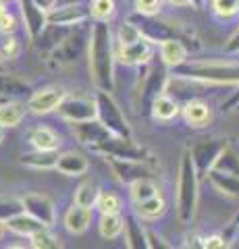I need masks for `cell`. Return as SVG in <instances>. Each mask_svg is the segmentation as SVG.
<instances>
[{"label":"cell","instance_id":"obj_1","mask_svg":"<svg viewBox=\"0 0 239 249\" xmlns=\"http://www.w3.org/2000/svg\"><path fill=\"white\" fill-rule=\"evenodd\" d=\"M90 75L98 89L112 91L114 88V44L110 25L106 21H96L90 31L88 44Z\"/></svg>","mask_w":239,"mask_h":249},{"label":"cell","instance_id":"obj_2","mask_svg":"<svg viewBox=\"0 0 239 249\" xmlns=\"http://www.w3.org/2000/svg\"><path fill=\"white\" fill-rule=\"evenodd\" d=\"M175 75L196 79L204 85H239V62L191 60L175 67Z\"/></svg>","mask_w":239,"mask_h":249},{"label":"cell","instance_id":"obj_3","mask_svg":"<svg viewBox=\"0 0 239 249\" xmlns=\"http://www.w3.org/2000/svg\"><path fill=\"white\" fill-rule=\"evenodd\" d=\"M198 185L200 177L196 173V166L191 162V156L187 150H183L179 160V175H177V214L181 222H191L198 206Z\"/></svg>","mask_w":239,"mask_h":249},{"label":"cell","instance_id":"obj_4","mask_svg":"<svg viewBox=\"0 0 239 249\" xmlns=\"http://www.w3.org/2000/svg\"><path fill=\"white\" fill-rule=\"evenodd\" d=\"M94 152L102 156H112V158H123V160H142V162H152V154L146 145L137 143L133 135L131 137H121V135H109L102 139L98 145L92 147Z\"/></svg>","mask_w":239,"mask_h":249},{"label":"cell","instance_id":"obj_5","mask_svg":"<svg viewBox=\"0 0 239 249\" xmlns=\"http://www.w3.org/2000/svg\"><path fill=\"white\" fill-rule=\"evenodd\" d=\"M96 119L110 131L112 135H121V137H131V127L125 119V114L121 112L119 104L114 102V98L110 96V91L100 89L96 93Z\"/></svg>","mask_w":239,"mask_h":249},{"label":"cell","instance_id":"obj_6","mask_svg":"<svg viewBox=\"0 0 239 249\" xmlns=\"http://www.w3.org/2000/svg\"><path fill=\"white\" fill-rule=\"evenodd\" d=\"M227 145V139L222 137H204V139H196L194 143L187 147V152L191 156V162L196 166V173L200 178H204L206 173L210 170L214 158L219 156V152Z\"/></svg>","mask_w":239,"mask_h":249},{"label":"cell","instance_id":"obj_7","mask_svg":"<svg viewBox=\"0 0 239 249\" xmlns=\"http://www.w3.org/2000/svg\"><path fill=\"white\" fill-rule=\"evenodd\" d=\"M110 164L112 175L119 178L123 185H131L140 178H152L154 177V168L150 166V162H142V160H123V158H112L106 156Z\"/></svg>","mask_w":239,"mask_h":249},{"label":"cell","instance_id":"obj_8","mask_svg":"<svg viewBox=\"0 0 239 249\" xmlns=\"http://www.w3.org/2000/svg\"><path fill=\"white\" fill-rule=\"evenodd\" d=\"M166 79H168V75L165 69H160V67H152L150 71L144 75V83H142V88L137 89V100H140L137 106H140V110L150 112L152 102L160 93H165Z\"/></svg>","mask_w":239,"mask_h":249},{"label":"cell","instance_id":"obj_9","mask_svg":"<svg viewBox=\"0 0 239 249\" xmlns=\"http://www.w3.org/2000/svg\"><path fill=\"white\" fill-rule=\"evenodd\" d=\"M56 112L60 119L67 123L96 119V100L94 98H79V96H65L63 102L58 104Z\"/></svg>","mask_w":239,"mask_h":249},{"label":"cell","instance_id":"obj_10","mask_svg":"<svg viewBox=\"0 0 239 249\" xmlns=\"http://www.w3.org/2000/svg\"><path fill=\"white\" fill-rule=\"evenodd\" d=\"M67 96L63 88L50 85V88H42L37 91H32L27 98V110H32L34 114H50L56 112L58 104L63 102V98Z\"/></svg>","mask_w":239,"mask_h":249},{"label":"cell","instance_id":"obj_11","mask_svg":"<svg viewBox=\"0 0 239 249\" xmlns=\"http://www.w3.org/2000/svg\"><path fill=\"white\" fill-rule=\"evenodd\" d=\"M23 204V212H27L29 216H34L36 220L44 222L46 227H52L55 224V201L44 193H27L25 197H21Z\"/></svg>","mask_w":239,"mask_h":249},{"label":"cell","instance_id":"obj_12","mask_svg":"<svg viewBox=\"0 0 239 249\" xmlns=\"http://www.w3.org/2000/svg\"><path fill=\"white\" fill-rule=\"evenodd\" d=\"M90 17V9L83 4H63V6H52L46 13V21L48 25H58V27H73L79 25Z\"/></svg>","mask_w":239,"mask_h":249},{"label":"cell","instance_id":"obj_13","mask_svg":"<svg viewBox=\"0 0 239 249\" xmlns=\"http://www.w3.org/2000/svg\"><path fill=\"white\" fill-rule=\"evenodd\" d=\"M71 133L73 137L79 142L81 145L86 147H94L98 145L102 139H106L109 135H112L109 129L104 127L102 123L98 119H90V121H77V123H71Z\"/></svg>","mask_w":239,"mask_h":249},{"label":"cell","instance_id":"obj_14","mask_svg":"<svg viewBox=\"0 0 239 249\" xmlns=\"http://www.w3.org/2000/svg\"><path fill=\"white\" fill-rule=\"evenodd\" d=\"M19 9H21V17H23V23H25L27 34L36 42L37 36H40L44 31V27L48 25V21H46V11L37 9L34 4V0H19Z\"/></svg>","mask_w":239,"mask_h":249},{"label":"cell","instance_id":"obj_15","mask_svg":"<svg viewBox=\"0 0 239 249\" xmlns=\"http://www.w3.org/2000/svg\"><path fill=\"white\" fill-rule=\"evenodd\" d=\"M137 29L142 31V37H146L152 44H160L166 37H175V29L168 27L166 23H160L154 19V15H140V21L135 23Z\"/></svg>","mask_w":239,"mask_h":249},{"label":"cell","instance_id":"obj_16","mask_svg":"<svg viewBox=\"0 0 239 249\" xmlns=\"http://www.w3.org/2000/svg\"><path fill=\"white\" fill-rule=\"evenodd\" d=\"M150 56H152V42H148L146 37H140L133 44L121 46V52H119L121 62L129 67H137V65L142 67L150 60Z\"/></svg>","mask_w":239,"mask_h":249},{"label":"cell","instance_id":"obj_17","mask_svg":"<svg viewBox=\"0 0 239 249\" xmlns=\"http://www.w3.org/2000/svg\"><path fill=\"white\" fill-rule=\"evenodd\" d=\"M81 48H83L81 36L79 34H67L50 52H52V58L58 60L60 65H69V62H75L81 56Z\"/></svg>","mask_w":239,"mask_h":249},{"label":"cell","instance_id":"obj_18","mask_svg":"<svg viewBox=\"0 0 239 249\" xmlns=\"http://www.w3.org/2000/svg\"><path fill=\"white\" fill-rule=\"evenodd\" d=\"M183 119L187 123V127H191V129H206L208 124L212 123L214 114L208 104L200 102V100H189V102L183 106Z\"/></svg>","mask_w":239,"mask_h":249},{"label":"cell","instance_id":"obj_19","mask_svg":"<svg viewBox=\"0 0 239 249\" xmlns=\"http://www.w3.org/2000/svg\"><path fill=\"white\" fill-rule=\"evenodd\" d=\"M63 224L71 235H81V232H86L92 224V208H83L79 204H73L65 212Z\"/></svg>","mask_w":239,"mask_h":249},{"label":"cell","instance_id":"obj_20","mask_svg":"<svg viewBox=\"0 0 239 249\" xmlns=\"http://www.w3.org/2000/svg\"><path fill=\"white\" fill-rule=\"evenodd\" d=\"M55 168L67 177H81V175L88 173L90 162H88L86 156L79 154V152H63V154H58Z\"/></svg>","mask_w":239,"mask_h":249},{"label":"cell","instance_id":"obj_21","mask_svg":"<svg viewBox=\"0 0 239 249\" xmlns=\"http://www.w3.org/2000/svg\"><path fill=\"white\" fill-rule=\"evenodd\" d=\"M160 46V58H163V65L166 67H179L181 62L187 60V48H185V44L179 40V37H166L158 44Z\"/></svg>","mask_w":239,"mask_h":249},{"label":"cell","instance_id":"obj_22","mask_svg":"<svg viewBox=\"0 0 239 249\" xmlns=\"http://www.w3.org/2000/svg\"><path fill=\"white\" fill-rule=\"evenodd\" d=\"M4 229L6 231H11V232H15V235H19V237H32L34 232H37V231H42V229H48L44 222H40V220H36L34 216H29L27 212H21V214H17V216H13V218H9V220L4 222Z\"/></svg>","mask_w":239,"mask_h":249},{"label":"cell","instance_id":"obj_23","mask_svg":"<svg viewBox=\"0 0 239 249\" xmlns=\"http://www.w3.org/2000/svg\"><path fill=\"white\" fill-rule=\"evenodd\" d=\"M32 88L29 83H25L23 79L15 75H9L4 71H0V96L6 100H21V98H29Z\"/></svg>","mask_w":239,"mask_h":249},{"label":"cell","instance_id":"obj_24","mask_svg":"<svg viewBox=\"0 0 239 249\" xmlns=\"http://www.w3.org/2000/svg\"><path fill=\"white\" fill-rule=\"evenodd\" d=\"M206 178L219 193L227 197H239V175H229V173H219V170L210 168L206 173Z\"/></svg>","mask_w":239,"mask_h":249},{"label":"cell","instance_id":"obj_25","mask_svg":"<svg viewBox=\"0 0 239 249\" xmlns=\"http://www.w3.org/2000/svg\"><path fill=\"white\" fill-rule=\"evenodd\" d=\"M56 158L58 150H36L32 147V152H25L21 156V164L36 170H48L56 166Z\"/></svg>","mask_w":239,"mask_h":249},{"label":"cell","instance_id":"obj_26","mask_svg":"<svg viewBox=\"0 0 239 249\" xmlns=\"http://www.w3.org/2000/svg\"><path fill=\"white\" fill-rule=\"evenodd\" d=\"M27 106L21 100H6L0 104V127L4 129H13L25 119Z\"/></svg>","mask_w":239,"mask_h":249},{"label":"cell","instance_id":"obj_27","mask_svg":"<svg viewBox=\"0 0 239 249\" xmlns=\"http://www.w3.org/2000/svg\"><path fill=\"white\" fill-rule=\"evenodd\" d=\"M123 231H125V245L129 249H146V229L135 216H123Z\"/></svg>","mask_w":239,"mask_h":249},{"label":"cell","instance_id":"obj_28","mask_svg":"<svg viewBox=\"0 0 239 249\" xmlns=\"http://www.w3.org/2000/svg\"><path fill=\"white\" fill-rule=\"evenodd\" d=\"M150 112H152V116L156 121L168 123V121H173L181 110H179V104H177V100L173 96H166V91H165V93H160V96L152 102Z\"/></svg>","mask_w":239,"mask_h":249},{"label":"cell","instance_id":"obj_29","mask_svg":"<svg viewBox=\"0 0 239 249\" xmlns=\"http://www.w3.org/2000/svg\"><path fill=\"white\" fill-rule=\"evenodd\" d=\"M27 142L36 150H58L60 137L50 127H34L27 135Z\"/></svg>","mask_w":239,"mask_h":249},{"label":"cell","instance_id":"obj_30","mask_svg":"<svg viewBox=\"0 0 239 249\" xmlns=\"http://www.w3.org/2000/svg\"><path fill=\"white\" fill-rule=\"evenodd\" d=\"M133 212L137 218H144V220H156V218H160L166 212V204L158 193V196H154L150 199L133 201Z\"/></svg>","mask_w":239,"mask_h":249},{"label":"cell","instance_id":"obj_31","mask_svg":"<svg viewBox=\"0 0 239 249\" xmlns=\"http://www.w3.org/2000/svg\"><path fill=\"white\" fill-rule=\"evenodd\" d=\"M214 170H219V173H229V175H239V156L231 150L229 143L222 147L219 152V156L214 158L212 166Z\"/></svg>","mask_w":239,"mask_h":249},{"label":"cell","instance_id":"obj_32","mask_svg":"<svg viewBox=\"0 0 239 249\" xmlns=\"http://www.w3.org/2000/svg\"><path fill=\"white\" fill-rule=\"evenodd\" d=\"M98 231L104 239H117L123 232V216L119 212L112 214H102L98 222Z\"/></svg>","mask_w":239,"mask_h":249},{"label":"cell","instance_id":"obj_33","mask_svg":"<svg viewBox=\"0 0 239 249\" xmlns=\"http://www.w3.org/2000/svg\"><path fill=\"white\" fill-rule=\"evenodd\" d=\"M129 193H131V201H144V199H150L154 196H158L160 189L156 187V183L152 178H140V181L131 183L129 185Z\"/></svg>","mask_w":239,"mask_h":249},{"label":"cell","instance_id":"obj_34","mask_svg":"<svg viewBox=\"0 0 239 249\" xmlns=\"http://www.w3.org/2000/svg\"><path fill=\"white\" fill-rule=\"evenodd\" d=\"M98 187L92 183V181H86L81 183L79 187L75 189V196H73V204H79L83 208H94L96 204V197H98Z\"/></svg>","mask_w":239,"mask_h":249},{"label":"cell","instance_id":"obj_35","mask_svg":"<svg viewBox=\"0 0 239 249\" xmlns=\"http://www.w3.org/2000/svg\"><path fill=\"white\" fill-rule=\"evenodd\" d=\"M94 208L100 210V214L121 212V199H119V196H114V193H110V191H98Z\"/></svg>","mask_w":239,"mask_h":249},{"label":"cell","instance_id":"obj_36","mask_svg":"<svg viewBox=\"0 0 239 249\" xmlns=\"http://www.w3.org/2000/svg\"><path fill=\"white\" fill-rule=\"evenodd\" d=\"M90 15L96 21H106L109 23L114 17V0H94L92 2Z\"/></svg>","mask_w":239,"mask_h":249},{"label":"cell","instance_id":"obj_37","mask_svg":"<svg viewBox=\"0 0 239 249\" xmlns=\"http://www.w3.org/2000/svg\"><path fill=\"white\" fill-rule=\"evenodd\" d=\"M212 11L219 19H231L239 13V0H212Z\"/></svg>","mask_w":239,"mask_h":249},{"label":"cell","instance_id":"obj_38","mask_svg":"<svg viewBox=\"0 0 239 249\" xmlns=\"http://www.w3.org/2000/svg\"><path fill=\"white\" fill-rule=\"evenodd\" d=\"M23 212V204L17 197H0V222H6L9 218Z\"/></svg>","mask_w":239,"mask_h":249},{"label":"cell","instance_id":"obj_39","mask_svg":"<svg viewBox=\"0 0 239 249\" xmlns=\"http://www.w3.org/2000/svg\"><path fill=\"white\" fill-rule=\"evenodd\" d=\"M29 241H32V247H36V249H58L60 247L58 239L52 237L48 232V229H42V231L34 232V235L29 237Z\"/></svg>","mask_w":239,"mask_h":249},{"label":"cell","instance_id":"obj_40","mask_svg":"<svg viewBox=\"0 0 239 249\" xmlns=\"http://www.w3.org/2000/svg\"><path fill=\"white\" fill-rule=\"evenodd\" d=\"M21 46L13 37V34H4V37L0 40V60H15L19 56Z\"/></svg>","mask_w":239,"mask_h":249},{"label":"cell","instance_id":"obj_41","mask_svg":"<svg viewBox=\"0 0 239 249\" xmlns=\"http://www.w3.org/2000/svg\"><path fill=\"white\" fill-rule=\"evenodd\" d=\"M142 37V31L137 29V25L133 21H125L123 25L119 27V34H117V40H119V46H127V44H133L135 40Z\"/></svg>","mask_w":239,"mask_h":249},{"label":"cell","instance_id":"obj_42","mask_svg":"<svg viewBox=\"0 0 239 249\" xmlns=\"http://www.w3.org/2000/svg\"><path fill=\"white\" fill-rule=\"evenodd\" d=\"M135 11L140 15H156L160 11V0H135Z\"/></svg>","mask_w":239,"mask_h":249},{"label":"cell","instance_id":"obj_43","mask_svg":"<svg viewBox=\"0 0 239 249\" xmlns=\"http://www.w3.org/2000/svg\"><path fill=\"white\" fill-rule=\"evenodd\" d=\"M15 29H17V21L9 11L2 9L0 11V34H13Z\"/></svg>","mask_w":239,"mask_h":249},{"label":"cell","instance_id":"obj_44","mask_svg":"<svg viewBox=\"0 0 239 249\" xmlns=\"http://www.w3.org/2000/svg\"><path fill=\"white\" fill-rule=\"evenodd\" d=\"M237 231H239V212L233 216V218H231V222L227 224V227H225V232H222V241H225V245L229 247L231 245V241H233L235 237H237Z\"/></svg>","mask_w":239,"mask_h":249},{"label":"cell","instance_id":"obj_45","mask_svg":"<svg viewBox=\"0 0 239 249\" xmlns=\"http://www.w3.org/2000/svg\"><path fill=\"white\" fill-rule=\"evenodd\" d=\"M146 245L152 247V249H168L171 247L168 243H165V239L160 235H156L154 231H146Z\"/></svg>","mask_w":239,"mask_h":249},{"label":"cell","instance_id":"obj_46","mask_svg":"<svg viewBox=\"0 0 239 249\" xmlns=\"http://www.w3.org/2000/svg\"><path fill=\"white\" fill-rule=\"evenodd\" d=\"M202 247L204 249H222V247H227V245H225V241H222L221 235H212V237L202 239Z\"/></svg>","mask_w":239,"mask_h":249},{"label":"cell","instance_id":"obj_47","mask_svg":"<svg viewBox=\"0 0 239 249\" xmlns=\"http://www.w3.org/2000/svg\"><path fill=\"white\" fill-rule=\"evenodd\" d=\"M225 52H227V54H239V27L235 29V34L227 40V44H225Z\"/></svg>","mask_w":239,"mask_h":249},{"label":"cell","instance_id":"obj_48","mask_svg":"<svg viewBox=\"0 0 239 249\" xmlns=\"http://www.w3.org/2000/svg\"><path fill=\"white\" fill-rule=\"evenodd\" d=\"M56 2H58V0H34V4L37 6V9H42L46 13H48L52 6H56Z\"/></svg>","mask_w":239,"mask_h":249},{"label":"cell","instance_id":"obj_49","mask_svg":"<svg viewBox=\"0 0 239 249\" xmlns=\"http://www.w3.org/2000/svg\"><path fill=\"white\" fill-rule=\"evenodd\" d=\"M185 241H187V243H185V247H202V243H200L202 239L196 237V235H187V239H185ZM202 249H204V247H202Z\"/></svg>","mask_w":239,"mask_h":249},{"label":"cell","instance_id":"obj_50","mask_svg":"<svg viewBox=\"0 0 239 249\" xmlns=\"http://www.w3.org/2000/svg\"><path fill=\"white\" fill-rule=\"evenodd\" d=\"M225 110H239V93H235V96L229 100L227 106H225Z\"/></svg>","mask_w":239,"mask_h":249},{"label":"cell","instance_id":"obj_51","mask_svg":"<svg viewBox=\"0 0 239 249\" xmlns=\"http://www.w3.org/2000/svg\"><path fill=\"white\" fill-rule=\"evenodd\" d=\"M166 2H171V4H175V6H187L189 0H166Z\"/></svg>","mask_w":239,"mask_h":249},{"label":"cell","instance_id":"obj_52","mask_svg":"<svg viewBox=\"0 0 239 249\" xmlns=\"http://www.w3.org/2000/svg\"><path fill=\"white\" fill-rule=\"evenodd\" d=\"M189 4L196 6V9H202V6H204V0H189Z\"/></svg>","mask_w":239,"mask_h":249},{"label":"cell","instance_id":"obj_53","mask_svg":"<svg viewBox=\"0 0 239 249\" xmlns=\"http://www.w3.org/2000/svg\"><path fill=\"white\" fill-rule=\"evenodd\" d=\"M4 231H6V229H4V222H0V237L4 235Z\"/></svg>","mask_w":239,"mask_h":249},{"label":"cell","instance_id":"obj_54","mask_svg":"<svg viewBox=\"0 0 239 249\" xmlns=\"http://www.w3.org/2000/svg\"><path fill=\"white\" fill-rule=\"evenodd\" d=\"M2 139H4V127H0V143H2Z\"/></svg>","mask_w":239,"mask_h":249},{"label":"cell","instance_id":"obj_55","mask_svg":"<svg viewBox=\"0 0 239 249\" xmlns=\"http://www.w3.org/2000/svg\"><path fill=\"white\" fill-rule=\"evenodd\" d=\"M9 2H13V0H0V4H9Z\"/></svg>","mask_w":239,"mask_h":249},{"label":"cell","instance_id":"obj_56","mask_svg":"<svg viewBox=\"0 0 239 249\" xmlns=\"http://www.w3.org/2000/svg\"><path fill=\"white\" fill-rule=\"evenodd\" d=\"M0 71H4V65H2V60H0Z\"/></svg>","mask_w":239,"mask_h":249}]
</instances>
